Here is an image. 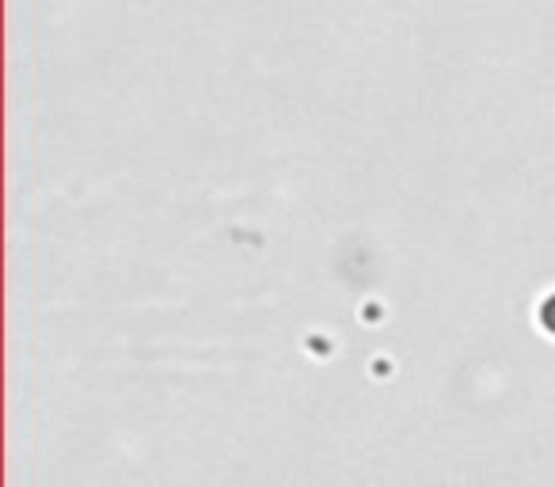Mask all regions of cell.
Wrapping results in <instances>:
<instances>
[{
	"mask_svg": "<svg viewBox=\"0 0 555 487\" xmlns=\"http://www.w3.org/2000/svg\"><path fill=\"white\" fill-rule=\"evenodd\" d=\"M540 324L555 335V294H547L544 302H540Z\"/></svg>",
	"mask_w": 555,
	"mask_h": 487,
	"instance_id": "cell-1",
	"label": "cell"
}]
</instances>
